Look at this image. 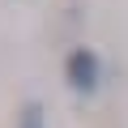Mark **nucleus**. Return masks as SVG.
Segmentation results:
<instances>
[{
  "mask_svg": "<svg viewBox=\"0 0 128 128\" xmlns=\"http://www.w3.org/2000/svg\"><path fill=\"white\" fill-rule=\"evenodd\" d=\"M68 86H73L77 94H94V90H98V56H94V51L77 47V51L68 56Z\"/></svg>",
  "mask_w": 128,
  "mask_h": 128,
  "instance_id": "obj_1",
  "label": "nucleus"
},
{
  "mask_svg": "<svg viewBox=\"0 0 128 128\" xmlns=\"http://www.w3.org/2000/svg\"><path fill=\"white\" fill-rule=\"evenodd\" d=\"M22 128H47V124H43V111H38V107H26V111H22Z\"/></svg>",
  "mask_w": 128,
  "mask_h": 128,
  "instance_id": "obj_2",
  "label": "nucleus"
}]
</instances>
